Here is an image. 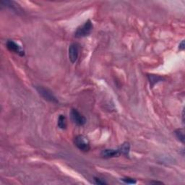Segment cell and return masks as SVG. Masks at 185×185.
<instances>
[{"label": "cell", "mask_w": 185, "mask_h": 185, "mask_svg": "<svg viewBox=\"0 0 185 185\" xmlns=\"http://www.w3.org/2000/svg\"><path fill=\"white\" fill-rule=\"evenodd\" d=\"M93 28L92 22L90 20H88L83 25L78 27L75 32V36L76 38H83L90 35Z\"/></svg>", "instance_id": "obj_1"}, {"label": "cell", "mask_w": 185, "mask_h": 185, "mask_svg": "<svg viewBox=\"0 0 185 185\" xmlns=\"http://www.w3.org/2000/svg\"><path fill=\"white\" fill-rule=\"evenodd\" d=\"M74 143L75 146L82 152H88L90 149L89 140L84 135H77L75 138Z\"/></svg>", "instance_id": "obj_2"}, {"label": "cell", "mask_w": 185, "mask_h": 185, "mask_svg": "<svg viewBox=\"0 0 185 185\" xmlns=\"http://www.w3.org/2000/svg\"><path fill=\"white\" fill-rule=\"evenodd\" d=\"M36 89L37 92H39V95L43 98L44 99L48 100V101L51 102V103L57 104L58 100L55 97V96L52 93L51 90H49L47 88L43 87V86H36Z\"/></svg>", "instance_id": "obj_3"}, {"label": "cell", "mask_w": 185, "mask_h": 185, "mask_svg": "<svg viewBox=\"0 0 185 185\" xmlns=\"http://www.w3.org/2000/svg\"><path fill=\"white\" fill-rule=\"evenodd\" d=\"M72 120L77 126H83L86 123V119L75 108H72L70 112Z\"/></svg>", "instance_id": "obj_4"}, {"label": "cell", "mask_w": 185, "mask_h": 185, "mask_svg": "<svg viewBox=\"0 0 185 185\" xmlns=\"http://www.w3.org/2000/svg\"><path fill=\"white\" fill-rule=\"evenodd\" d=\"M6 46H7V49L11 52H13V53L21 56V57H24L25 56V51L22 49L21 46H20V45H18L17 43H15L13 40H8L7 43H6Z\"/></svg>", "instance_id": "obj_5"}, {"label": "cell", "mask_w": 185, "mask_h": 185, "mask_svg": "<svg viewBox=\"0 0 185 185\" xmlns=\"http://www.w3.org/2000/svg\"><path fill=\"white\" fill-rule=\"evenodd\" d=\"M80 46L77 43H72L69 47V59L72 64L77 62L79 57Z\"/></svg>", "instance_id": "obj_6"}, {"label": "cell", "mask_w": 185, "mask_h": 185, "mask_svg": "<svg viewBox=\"0 0 185 185\" xmlns=\"http://www.w3.org/2000/svg\"><path fill=\"white\" fill-rule=\"evenodd\" d=\"M121 153H120L119 150L116 149H106L104 150L103 151L101 152L100 153V156H101L103 158H114V157H118L119 156H120Z\"/></svg>", "instance_id": "obj_7"}, {"label": "cell", "mask_w": 185, "mask_h": 185, "mask_svg": "<svg viewBox=\"0 0 185 185\" xmlns=\"http://www.w3.org/2000/svg\"><path fill=\"white\" fill-rule=\"evenodd\" d=\"M119 150L121 155H124V156H128L129 153H130V143H129V142H124V143L122 144V145L119 147Z\"/></svg>", "instance_id": "obj_8"}, {"label": "cell", "mask_w": 185, "mask_h": 185, "mask_svg": "<svg viewBox=\"0 0 185 185\" xmlns=\"http://www.w3.org/2000/svg\"><path fill=\"white\" fill-rule=\"evenodd\" d=\"M148 78L150 81V84L151 85V87L154 86L156 83H158V82L162 81L164 80V78L160 77V76L158 75H148Z\"/></svg>", "instance_id": "obj_9"}, {"label": "cell", "mask_w": 185, "mask_h": 185, "mask_svg": "<svg viewBox=\"0 0 185 185\" xmlns=\"http://www.w3.org/2000/svg\"><path fill=\"white\" fill-rule=\"evenodd\" d=\"M57 125L60 129L62 130H64L67 127V119L64 115H59V118H58Z\"/></svg>", "instance_id": "obj_10"}, {"label": "cell", "mask_w": 185, "mask_h": 185, "mask_svg": "<svg viewBox=\"0 0 185 185\" xmlns=\"http://www.w3.org/2000/svg\"><path fill=\"white\" fill-rule=\"evenodd\" d=\"M175 134H176V137L179 140H180L182 143L184 142V131L182 130H177L175 131Z\"/></svg>", "instance_id": "obj_11"}, {"label": "cell", "mask_w": 185, "mask_h": 185, "mask_svg": "<svg viewBox=\"0 0 185 185\" xmlns=\"http://www.w3.org/2000/svg\"><path fill=\"white\" fill-rule=\"evenodd\" d=\"M122 182H124V183H126V184H135L137 182L135 179H134L130 178V177H126V178H123L122 179Z\"/></svg>", "instance_id": "obj_12"}, {"label": "cell", "mask_w": 185, "mask_h": 185, "mask_svg": "<svg viewBox=\"0 0 185 185\" xmlns=\"http://www.w3.org/2000/svg\"><path fill=\"white\" fill-rule=\"evenodd\" d=\"M94 180H95V183L96 184H98V185H104V184H106L107 183L104 182V180L100 179L99 178H97V177H95L94 178Z\"/></svg>", "instance_id": "obj_13"}, {"label": "cell", "mask_w": 185, "mask_h": 185, "mask_svg": "<svg viewBox=\"0 0 185 185\" xmlns=\"http://www.w3.org/2000/svg\"><path fill=\"white\" fill-rule=\"evenodd\" d=\"M179 49L181 50H184V41H182L181 43H179Z\"/></svg>", "instance_id": "obj_14"}, {"label": "cell", "mask_w": 185, "mask_h": 185, "mask_svg": "<svg viewBox=\"0 0 185 185\" xmlns=\"http://www.w3.org/2000/svg\"><path fill=\"white\" fill-rule=\"evenodd\" d=\"M150 184H163V182H156V181H155V182H150Z\"/></svg>", "instance_id": "obj_15"}]
</instances>
